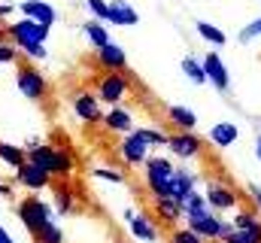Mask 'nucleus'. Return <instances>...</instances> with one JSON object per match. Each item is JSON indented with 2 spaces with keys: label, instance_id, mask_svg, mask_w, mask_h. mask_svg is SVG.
Masks as SVG:
<instances>
[{
  "label": "nucleus",
  "instance_id": "7ed1b4c3",
  "mask_svg": "<svg viewBox=\"0 0 261 243\" xmlns=\"http://www.w3.org/2000/svg\"><path fill=\"white\" fill-rule=\"evenodd\" d=\"M186 225L195 231L197 237H203L206 243H213V240H225L231 231H234V225L228 222V219H222L216 210H200V213H192V216H186Z\"/></svg>",
  "mask_w": 261,
  "mask_h": 243
},
{
  "label": "nucleus",
  "instance_id": "2eb2a0df",
  "mask_svg": "<svg viewBox=\"0 0 261 243\" xmlns=\"http://www.w3.org/2000/svg\"><path fill=\"white\" fill-rule=\"evenodd\" d=\"M15 185H21V188H28V191H43V188L52 185V177H49L46 171H40L37 164L24 161V164L15 171Z\"/></svg>",
  "mask_w": 261,
  "mask_h": 243
},
{
  "label": "nucleus",
  "instance_id": "6ab92c4d",
  "mask_svg": "<svg viewBox=\"0 0 261 243\" xmlns=\"http://www.w3.org/2000/svg\"><path fill=\"white\" fill-rule=\"evenodd\" d=\"M206 140H210L213 146H219V149H228V146H234V143L240 140V128H237L234 121H216V125L210 128Z\"/></svg>",
  "mask_w": 261,
  "mask_h": 243
},
{
  "label": "nucleus",
  "instance_id": "bb28decb",
  "mask_svg": "<svg viewBox=\"0 0 261 243\" xmlns=\"http://www.w3.org/2000/svg\"><path fill=\"white\" fill-rule=\"evenodd\" d=\"M231 225L234 228H246V231H261V219H258V213H252V210H237Z\"/></svg>",
  "mask_w": 261,
  "mask_h": 243
},
{
  "label": "nucleus",
  "instance_id": "0eeeda50",
  "mask_svg": "<svg viewBox=\"0 0 261 243\" xmlns=\"http://www.w3.org/2000/svg\"><path fill=\"white\" fill-rule=\"evenodd\" d=\"M49 31L52 28H46V25H40V21H34V18H18V21H12V25H6V34H9V40L15 43V46H28V43H46L49 40Z\"/></svg>",
  "mask_w": 261,
  "mask_h": 243
},
{
  "label": "nucleus",
  "instance_id": "4c0bfd02",
  "mask_svg": "<svg viewBox=\"0 0 261 243\" xmlns=\"http://www.w3.org/2000/svg\"><path fill=\"white\" fill-rule=\"evenodd\" d=\"M85 6L97 21H107V0H85Z\"/></svg>",
  "mask_w": 261,
  "mask_h": 243
},
{
  "label": "nucleus",
  "instance_id": "7c9ffc66",
  "mask_svg": "<svg viewBox=\"0 0 261 243\" xmlns=\"http://www.w3.org/2000/svg\"><path fill=\"white\" fill-rule=\"evenodd\" d=\"M200 210H206V198H203V191H192L186 201H182V216H192V213H200Z\"/></svg>",
  "mask_w": 261,
  "mask_h": 243
},
{
  "label": "nucleus",
  "instance_id": "72a5a7b5",
  "mask_svg": "<svg viewBox=\"0 0 261 243\" xmlns=\"http://www.w3.org/2000/svg\"><path fill=\"white\" fill-rule=\"evenodd\" d=\"M18 55H24L28 61H46V43H28V46H18Z\"/></svg>",
  "mask_w": 261,
  "mask_h": 243
},
{
  "label": "nucleus",
  "instance_id": "37998d69",
  "mask_svg": "<svg viewBox=\"0 0 261 243\" xmlns=\"http://www.w3.org/2000/svg\"><path fill=\"white\" fill-rule=\"evenodd\" d=\"M255 155H258V161H261V134L255 137Z\"/></svg>",
  "mask_w": 261,
  "mask_h": 243
},
{
  "label": "nucleus",
  "instance_id": "f03ea898",
  "mask_svg": "<svg viewBox=\"0 0 261 243\" xmlns=\"http://www.w3.org/2000/svg\"><path fill=\"white\" fill-rule=\"evenodd\" d=\"M176 167L170 158L164 155H149L146 164H143V180L152 198H170V180H173Z\"/></svg>",
  "mask_w": 261,
  "mask_h": 243
},
{
  "label": "nucleus",
  "instance_id": "1a4fd4ad",
  "mask_svg": "<svg viewBox=\"0 0 261 243\" xmlns=\"http://www.w3.org/2000/svg\"><path fill=\"white\" fill-rule=\"evenodd\" d=\"M167 149H170L176 158H182V161H192V158H197V155L203 152V140L197 137L195 131H176V134H170V140H167Z\"/></svg>",
  "mask_w": 261,
  "mask_h": 243
},
{
  "label": "nucleus",
  "instance_id": "dca6fc26",
  "mask_svg": "<svg viewBox=\"0 0 261 243\" xmlns=\"http://www.w3.org/2000/svg\"><path fill=\"white\" fill-rule=\"evenodd\" d=\"M18 9H21L24 18H34V21H40V25H46V28H52V25L58 21V9H55L52 3H46V0H21Z\"/></svg>",
  "mask_w": 261,
  "mask_h": 243
},
{
  "label": "nucleus",
  "instance_id": "79ce46f5",
  "mask_svg": "<svg viewBox=\"0 0 261 243\" xmlns=\"http://www.w3.org/2000/svg\"><path fill=\"white\" fill-rule=\"evenodd\" d=\"M0 198H12V185L9 182H0Z\"/></svg>",
  "mask_w": 261,
  "mask_h": 243
},
{
  "label": "nucleus",
  "instance_id": "4be33fe9",
  "mask_svg": "<svg viewBox=\"0 0 261 243\" xmlns=\"http://www.w3.org/2000/svg\"><path fill=\"white\" fill-rule=\"evenodd\" d=\"M82 34H85V40H88L91 49H100V46L110 43V31H107V25L97 21V18H88V21L82 25Z\"/></svg>",
  "mask_w": 261,
  "mask_h": 243
},
{
  "label": "nucleus",
  "instance_id": "b1692460",
  "mask_svg": "<svg viewBox=\"0 0 261 243\" xmlns=\"http://www.w3.org/2000/svg\"><path fill=\"white\" fill-rule=\"evenodd\" d=\"M155 213L164 225H176L182 219V204H176L173 198H155Z\"/></svg>",
  "mask_w": 261,
  "mask_h": 243
},
{
  "label": "nucleus",
  "instance_id": "f3484780",
  "mask_svg": "<svg viewBox=\"0 0 261 243\" xmlns=\"http://www.w3.org/2000/svg\"><path fill=\"white\" fill-rule=\"evenodd\" d=\"M107 21L119 25V28H134V25H140V12L128 0H107Z\"/></svg>",
  "mask_w": 261,
  "mask_h": 243
},
{
  "label": "nucleus",
  "instance_id": "f704fd0d",
  "mask_svg": "<svg viewBox=\"0 0 261 243\" xmlns=\"http://www.w3.org/2000/svg\"><path fill=\"white\" fill-rule=\"evenodd\" d=\"M170 243H206V240L197 237L195 231L186 225V228H173V231H170Z\"/></svg>",
  "mask_w": 261,
  "mask_h": 243
},
{
  "label": "nucleus",
  "instance_id": "a19ab883",
  "mask_svg": "<svg viewBox=\"0 0 261 243\" xmlns=\"http://www.w3.org/2000/svg\"><path fill=\"white\" fill-rule=\"evenodd\" d=\"M0 243H15V237H12V234L3 228V225H0Z\"/></svg>",
  "mask_w": 261,
  "mask_h": 243
},
{
  "label": "nucleus",
  "instance_id": "aec40b11",
  "mask_svg": "<svg viewBox=\"0 0 261 243\" xmlns=\"http://www.w3.org/2000/svg\"><path fill=\"white\" fill-rule=\"evenodd\" d=\"M195 182H197V177L192 171H176L173 180H170V198H173L176 204H182V201L195 191Z\"/></svg>",
  "mask_w": 261,
  "mask_h": 243
},
{
  "label": "nucleus",
  "instance_id": "ea45409f",
  "mask_svg": "<svg viewBox=\"0 0 261 243\" xmlns=\"http://www.w3.org/2000/svg\"><path fill=\"white\" fill-rule=\"evenodd\" d=\"M15 12V3H0V18H9Z\"/></svg>",
  "mask_w": 261,
  "mask_h": 243
},
{
  "label": "nucleus",
  "instance_id": "20e7f679",
  "mask_svg": "<svg viewBox=\"0 0 261 243\" xmlns=\"http://www.w3.org/2000/svg\"><path fill=\"white\" fill-rule=\"evenodd\" d=\"M15 216H18V222L28 228V234L34 237L43 225H49V222H52L55 210H52L46 201H40L37 195H28V198H21V201L15 204Z\"/></svg>",
  "mask_w": 261,
  "mask_h": 243
},
{
  "label": "nucleus",
  "instance_id": "9b49d317",
  "mask_svg": "<svg viewBox=\"0 0 261 243\" xmlns=\"http://www.w3.org/2000/svg\"><path fill=\"white\" fill-rule=\"evenodd\" d=\"M125 222H128V231L137 237L140 243H155L158 240V225H155V219L149 216V213H143V210H125Z\"/></svg>",
  "mask_w": 261,
  "mask_h": 243
},
{
  "label": "nucleus",
  "instance_id": "ddd939ff",
  "mask_svg": "<svg viewBox=\"0 0 261 243\" xmlns=\"http://www.w3.org/2000/svg\"><path fill=\"white\" fill-rule=\"evenodd\" d=\"M94 55H97V64H100V70L103 73H125L128 70V55H125V49L119 46V43H107V46H100V49H94Z\"/></svg>",
  "mask_w": 261,
  "mask_h": 243
},
{
  "label": "nucleus",
  "instance_id": "c9c22d12",
  "mask_svg": "<svg viewBox=\"0 0 261 243\" xmlns=\"http://www.w3.org/2000/svg\"><path fill=\"white\" fill-rule=\"evenodd\" d=\"M15 61H18V46L12 40L0 43V64H15Z\"/></svg>",
  "mask_w": 261,
  "mask_h": 243
},
{
  "label": "nucleus",
  "instance_id": "c756f323",
  "mask_svg": "<svg viewBox=\"0 0 261 243\" xmlns=\"http://www.w3.org/2000/svg\"><path fill=\"white\" fill-rule=\"evenodd\" d=\"M149 146H167V140H170V134H164L161 128H134Z\"/></svg>",
  "mask_w": 261,
  "mask_h": 243
},
{
  "label": "nucleus",
  "instance_id": "2f4dec72",
  "mask_svg": "<svg viewBox=\"0 0 261 243\" xmlns=\"http://www.w3.org/2000/svg\"><path fill=\"white\" fill-rule=\"evenodd\" d=\"M222 243H261V231H246V228H234Z\"/></svg>",
  "mask_w": 261,
  "mask_h": 243
},
{
  "label": "nucleus",
  "instance_id": "f8f14e48",
  "mask_svg": "<svg viewBox=\"0 0 261 243\" xmlns=\"http://www.w3.org/2000/svg\"><path fill=\"white\" fill-rule=\"evenodd\" d=\"M73 113L85 125H97L103 119V110H100V101H97L94 91H76L73 94Z\"/></svg>",
  "mask_w": 261,
  "mask_h": 243
},
{
  "label": "nucleus",
  "instance_id": "423d86ee",
  "mask_svg": "<svg viewBox=\"0 0 261 243\" xmlns=\"http://www.w3.org/2000/svg\"><path fill=\"white\" fill-rule=\"evenodd\" d=\"M130 91V79L125 73H103L100 79H97V101H103V104H110V107H119L125 98H128Z\"/></svg>",
  "mask_w": 261,
  "mask_h": 243
},
{
  "label": "nucleus",
  "instance_id": "412c9836",
  "mask_svg": "<svg viewBox=\"0 0 261 243\" xmlns=\"http://www.w3.org/2000/svg\"><path fill=\"white\" fill-rule=\"evenodd\" d=\"M52 195H55V213L58 216H70L73 213V201H76V195H73V185L67 180H61V182H55L52 185Z\"/></svg>",
  "mask_w": 261,
  "mask_h": 243
},
{
  "label": "nucleus",
  "instance_id": "473e14b6",
  "mask_svg": "<svg viewBox=\"0 0 261 243\" xmlns=\"http://www.w3.org/2000/svg\"><path fill=\"white\" fill-rule=\"evenodd\" d=\"M91 177L94 180H107V182H113V185H122L125 182V174L116 171V167H91Z\"/></svg>",
  "mask_w": 261,
  "mask_h": 243
},
{
  "label": "nucleus",
  "instance_id": "39448f33",
  "mask_svg": "<svg viewBox=\"0 0 261 243\" xmlns=\"http://www.w3.org/2000/svg\"><path fill=\"white\" fill-rule=\"evenodd\" d=\"M15 85H18V91H21L28 101H43V98L49 94V82H46V76H43L34 64H21V67L15 70Z\"/></svg>",
  "mask_w": 261,
  "mask_h": 243
},
{
  "label": "nucleus",
  "instance_id": "6e6552de",
  "mask_svg": "<svg viewBox=\"0 0 261 243\" xmlns=\"http://www.w3.org/2000/svg\"><path fill=\"white\" fill-rule=\"evenodd\" d=\"M203 198H206V207H210V210H216V213L237 210V204H240V195H237L228 182H206Z\"/></svg>",
  "mask_w": 261,
  "mask_h": 243
},
{
  "label": "nucleus",
  "instance_id": "5701e85b",
  "mask_svg": "<svg viewBox=\"0 0 261 243\" xmlns=\"http://www.w3.org/2000/svg\"><path fill=\"white\" fill-rule=\"evenodd\" d=\"M167 121L176 128V131H195L197 128V113L189 107H170L167 110Z\"/></svg>",
  "mask_w": 261,
  "mask_h": 243
},
{
  "label": "nucleus",
  "instance_id": "cd10ccee",
  "mask_svg": "<svg viewBox=\"0 0 261 243\" xmlns=\"http://www.w3.org/2000/svg\"><path fill=\"white\" fill-rule=\"evenodd\" d=\"M182 73L195 82V85H206V73H203V64L197 58H192V55H186L182 58Z\"/></svg>",
  "mask_w": 261,
  "mask_h": 243
},
{
  "label": "nucleus",
  "instance_id": "58836bf2",
  "mask_svg": "<svg viewBox=\"0 0 261 243\" xmlns=\"http://www.w3.org/2000/svg\"><path fill=\"white\" fill-rule=\"evenodd\" d=\"M246 191H249L252 204H255V207L261 210V185H255V182H249V185H246Z\"/></svg>",
  "mask_w": 261,
  "mask_h": 243
},
{
  "label": "nucleus",
  "instance_id": "e433bc0d",
  "mask_svg": "<svg viewBox=\"0 0 261 243\" xmlns=\"http://www.w3.org/2000/svg\"><path fill=\"white\" fill-rule=\"evenodd\" d=\"M255 37H261V15L255 18V21H249V25L240 31V43H252Z\"/></svg>",
  "mask_w": 261,
  "mask_h": 243
},
{
  "label": "nucleus",
  "instance_id": "a878e982",
  "mask_svg": "<svg viewBox=\"0 0 261 243\" xmlns=\"http://www.w3.org/2000/svg\"><path fill=\"white\" fill-rule=\"evenodd\" d=\"M195 31H197L200 40H206V43H213V46H225V43H228V34H225L222 28L210 25V21H195Z\"/></svg>",
  "mask_w": 261,
  "mask_h": 243
},
{
  "label": "nucleus",
  "instance_id": "393cba45",
  "mask_svg": "<svg viewBox=\"0 0 261 243\" xmlns=\"http://www.w3.org/2000/svg\"><path fill=\"white\" fill-rule=\"evenodd\" d=\"M0 161L9 167V171H18L24 161H28V152L21 146H12V143H3L0 140Z\"/></svg>",
  "mask_w": 261,
  "mask_h": 243
},
{
  "label": "nucleus",
  "instance_id": "9d476101",
  "mask_svg": "<svg viewBox=\"0 0 261 243\" xmlns=\"http://www.w3.org/2000/svg\"><path fill=\"white\" fill-rule=\"evenodd\" d=\"M149 149H152V146H149L137 131L125 134V140L119 143V155H122V161H125L128 167H143L146 158H149Z\"/></svg>",
  "mask_w": 261,
  "mask_h": 243
},
{
  "label": "nucleus",
  "instance_id": "f257e3e1",
  "mask_svg": "<svg viewBox=\"0 0 261 243\" xmlns=\"http://www.w3.org/2000/svg\"><path fill=\"white\" fill-rule=\"evenodd\" d=\"M28 161L37 164L40 171H46L49 177H58V180H70L73 177V155L67 149L49 146V143H34L28 149Z\"/></svg>",
  "mask_w": 261,
  "mask_h": 243
},
{
  "label": "nucleus",
  "instance_id": "4468645a",
  "mask_svg": "<svg viewBox=\"0 0 261 243\" xmlns=\"http://www.w3.org/2000/svg\"><path fill=\"white\" fill-rule=\"evenodd\" d=\"M200 64H203V73H206V82H210L213 88H219V91H228V88H231V73H228V67H225V61L219 58V52H206Z\"/></svg>",
  "mask_w": 261,
  "mask_h": 243
},
{
  "label": "nucleus",
  "instance_id": "c85d7f7f",
  "mask_svg": "<svg viewBox=\"0 0 261 243\" xmlns=\"http://www.w3.org/2000/svg\"><path fill=\"white\" fill-rule=\"evenodd\" d=\"M34 240H37V243H64V231H61V228H58V222L52 219L49 225H43V228L34 234Z\"/></svg>",
  "mask_w": 261,
  "mask_h": 243
},
{
  "label": "nucleus",
  "instance_id": "a211bd4d",
  "mask_svg": "<svg viewBox=\"0 0 261 243\" xmlns=\"http://www.w3.org/2000/svg\"><path fill=\"white\" fill-rule=\"evenodd\" d=\"M100 121H103V128L113 131V134H130V131H134V116H130V110H125L122 104H119V107H110Z\"/></svg>",
  "mask_w": 261,
  "mask_h": 243
}]
</instances>
